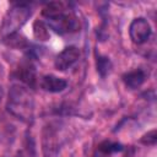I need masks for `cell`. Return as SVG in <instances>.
<instances>
[{"label":"cell","instance_id":"7a4b0ae2","mask_svg":"<svg viewBox=\"0 0 157 157\" xmlns=\"http://www.w3.org/2000/svg\"><path fill=\"white\" fill-rule=\"evenodd\" d=\"M6 109L11 115L22 121H32L34 112V101L33 94L28 90V87L20 83L12 85L9 92Z\"/></svg>","mask_w":157,"mask_h":157},{"label":"cell","instance_id":"5b68a950","mask_svg":"<svg viewBox=\"0 0 157 157\" xmlns=\"http://www.w3.org/2000/svg\"><path fill=\"white\" fill-rule=\"evenodd\" d=\"M42 151L44 157H58L59 153V137L56 130L48 125L42 132Z\"/></svg>","mask_w":157,"mask_h":157},{"label":"cell","instance_id":"6da1fadb","mask_svg":"<svg viewBox=\"0 0 157 157\" xmlns=\"http://www.w3.org/2000/svg\"><path fill=\"white\" fill-rule=\"evenodd\" d=\"M42 15L45 18L44 22L48 28L59 34L74 33L80 29L78 18L64 2H48L42 10Z\"/></svg>","mask_w":157,"mask_h":157},{"label":"cell","instance_id":"9c48e42d","mask_svg":"<svg viewBox=\"0 0 157 157\" xmlns=\"http://www.w3.org/2000/svg\"><path fill=\"white\" fill-rule=\"evenodd\" d=\"M146 76L147 75H146L145 70H142V69H135V70H131V71L124 74L123 75V81H124V83H125L126 87L134 90V88L140 87L145 82Z\"/></svg>","mask_w":157,"mask_h":157},{"label":"cell","instance_id":"ba28073f","mask_svg":"<svg viewBox=\"0 0 157 157\" xmlns=\"http://www.w3.org/2000/svg\"><path fill=\"white\" fill-rule=\"evenodd\" d=\"M123 150H124V147L121 144L105 140L97 146L93 157H112L113 155L121 152Z\"/></svg>","mask_w":157,"mask_h":157},{"label":"cell","instance_id":"277c9868","mask_svg":"<svg viewBox=\"0 0 157 157\" xmlns=\"http://www.w3.org/2000/svg\"><path fill=\"white\" fill-rule=\"evenodd\" d=\"M152 33L150 22L144 17L134 18L129 26V34L130 39L135 44H144L146 40H148L150 36Z\"/></svg>","mask_w":157,"mask_h":157},{"label":"cell","instance_id":"4fadbf2b","mask_svg":"<svg viewBox=\"0 0 157 157\" xmlns=\"http://www.w3.org/2000/svg\"><path fill=\"white\" fill-rule=\"evenodd\" d=\"M156 141H157V135H156V129H152L150 131H147L141 139H140V142L146 145V146H155L156 145Z\"/></svg>","mask_w":157,"mask_h":157},{"label":"cell","instance_id":"52a82bcc","mask_svg":"<svg viewBox=\"0 0 157 157\" xmlns=\"http://www.w3.org/2000/svg\"><path fill=\"white\" fill-rule=\"evenodd\" d=\"M39 85L47 92L58 93V92L64 91L67 87V81L61 77L54 76V75H44V76H42Z\"/></svg>","mask_w":157,"mask_h":157},{"label":"cell","instance_id":"30bf717a","mask_svg":"<svg viewBox=\"0 0 157 157\" xmlns=\"http://www.w3.org/2000/svg\"><path fill=\"white\" fill-rule=\"evenodd\" d=\"M18 77L23 83H26L29 87H33L36 85V81H37V78H36V69H34L33 64L31 63V60L26 61V63H23L21 65V67L18 70Z\"/></svg>","mask_w":157,"mask_h":157},{"label":"cell","instance_id":"8992f818","mask_svg":"<svg viewBox=\"0 0 157 157\" xmlns=\"http://www.w3.org/2000/svg\"><path fill=\"white\" fill-rule=\"evenodd\" d=\"M80 49L74 47V45H70V47H66L64 48L55 58V61H54V65L56 67V70H60V71H65L67 69H70L72 65H75L78 59H80Z\"/></svg>","mask_w":157,"mask_h":157},{"label":"cell","instance_id":"8fae6325","mask_svg":"<svg viewBox=\"0 0 157 157\" xmlns=\"http://www.w3.org/2000/svg\"><path fill=\"white\" fill-rule=\"evenodd\" d=\"M33 34L39 40H48L49 39V28L44 21H36L33 23Z\"/></svg>","mask_w":157,"mask_h":157},{"label":"cell","instance_id":"7c38bea8","mask_svg":"<svg viewBox=\"0 0 157 157\" xmlns=\"http://www.w3.org/2000/svg\"><path fill=\"white\" fill-rule=\"evenodd\" d=\"M96 64H97V71H98V74L102 77H105L109 74L110 69H112V63H110L109 58H107L104 55H97Z\"/></svg>","mask_w":157,"mask_h":157},{"label":"cell","instance_id":"5bb4252c","mask_svg":"<svg viewBox=\"0 0 157 157\" xmlns=\"http://www.w3.org/2000/svg\"><path fill=\"white\" fill-rule=\"evenodd\" d=\"M2 96H4V91H2V87L0 86V103H1V101H2Z\"/></svg>","mask_w":157,"mask_h":157},{"label":"cell","instance_id":"3957f363","mask_svg":"<svg viewBox=\"0 0 157 157\" xmlns=\"http://www.w3.org/2000/svg\"><path fill=\"white\" fill-rule=\"evenodd\" d=\"M31 15H32V9L29 4L27 2L12 4L10 9L6 11L0 27V34L2 39L17 33V31L27 22Z\"/></svg>","mask_w":157,"mask_h":157}]
</instances>
